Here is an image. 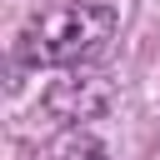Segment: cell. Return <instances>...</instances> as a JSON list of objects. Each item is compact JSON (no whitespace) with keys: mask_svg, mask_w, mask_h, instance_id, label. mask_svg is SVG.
<instances>
[{"mask_svg":"<svg viewBox=\"0 0 160 160\" xmlns=\"http://www.w3.org/2000/svg\"><path fill=\"white\" fill-rule=\"evenodd\" d=\"M115 25H120V15L105 0H60L25 25L20 55L30 65H80L105 50Z\"/></svg>","mask_w":160,"mask_h":160,"instance_id":"obj_1","label":"cell"}]
</instances>
